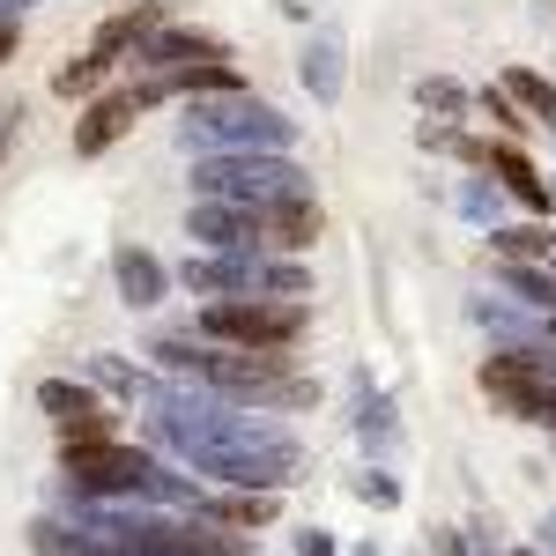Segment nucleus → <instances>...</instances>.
<instances>
[{
	"label": "nucleus",
	"mask_w": 556,
	"mask_h": 556,
	"mask_svg": "<svg viewBox=\"0 0 556 556\" xmlns=\"http://www.w3.org/2000/svg\"><path fill=\"white\" fill-rule=\"evenodd\" d=\"M201 327H208L215 342H238L253 349V356H267V349H290L304 334V304H208L201 312Z\"/></svg>",
	"instance_id": "nucleus-1"
},
{
	"label": "nucleus",
	"mask_w": 556,
	"mask_h": 556,
	"mask_svg": "<svg viewBox=\"0 0 556 556\" xmlns=\"http://www.w3.org/2000/svg\"><path fill=\"white\" fill-rule=\"evenodd\" d=\"M542 416H556V393H542Z\"/></svg>",
	"instance_id": "nucleus-16"
},
{
	"label": "nucleus",
	"mask_w": 556,
	"mask_h": 556,
	"mask_svg": "<svg viewBox=\"0 0 556 556\" xmlns=\"http://www.w3.org/2000/svg\"><path fill=\"white\" fill-rule=\"evenodd\" d=\"M156 23H164V8H134V15H112V23L97 30V45H89V52H104V60H112L119 45H134L141 30H156Z\"/></svg>",
	"instance_id": "nucleus-8"
},
{
	"label": "nucleus",
	"mask_w": 556,
	"mask_h": 556,
	"mask_svg": "<svg viewBox=\"0 0 556 556\" xmlns=\"http://www.w3.org/2000/svg\"><path fill=\"white\" fill-rule=\"evenodd\" d=\"M104 75H112V60H104V52H89V60H75V67H60V75H52V89H60V97H97V89H104Z\"/></svg>",
	"instance_id": "nucleus-9"
},
{
	"label": "nucleus",
	"mask_w": 556,
	"mask_h": 556,
	"mask_svg": "<svg viewBox=\"0 0 556 556\" xmlns=\"http://www.w3.org/2000/svg\"><path fill=\"white\" fill-rule=\"evenodd\" d=\"M482 393H497L513 416H542V393L549 386L534 379V364H519V356H490L482 364Z\"/></svg>",
	"instance_id": "nucleus-5"
},
{
	"label": "nucleus",
	"mask_w": 556,
	"mask_h": 556,
	"mask_svg": "<svg viewBox=\"0 0 556 556\" xmlns=\"http://www.w3.org/2000/svg\"><path fill=\"white\" fill-rule=\"evenodd\" d=\"M60 460H67V475L83 490H134V482H149V460L134 445H119V438H75V445H60Z\"/></svg>",
	"instance_id": "nucleus-2"
},
{
	"label": "nucleus",
	"mask_w": 556,
	"mask_h": 556,
	"mask_svg": "<svg viewBox=\"0 0 556 556\" xmlns=\"http://www.w3.org/2000/svg\"><path fill=\"white\" fill-rule=\"evenodd\" d=\"M482 112H490L497 127H527V119H519V112H513V97H482Z\"/></svg>",
	"instance_id": "nucleus-14"
},
{
	"label": "nucleus",
	"mask_w": 556,
	"mask_h": 556,
	"mask_svg": "<svg viewBox=\"0 0 556 556\" xmlns=\"http://www.w3.org/2000/svg\"><path fill=\"white\" fill-rule=\"evenodd\" d=\"M149 97H156V89H112V97H97V104H89V119L75 127V156H104V149L141 119V104H149Z\"/></svg>",
	"instance_id": "nucleus-4"
},
{
	"label": "nucleus",
	"mask_w": 556,
	"mask_h": 556,
	"mask_svg": "<svg viewBox=\"0 0 556 556\" xmlns=\"http://www.w3.org/2000/svg\"><path fill=\"white\" fill-rule=\"evenodd\" d=\"M38 401H45V416L60 424V445H75V438H112V408H104L97 393H83V386L52 379V386H38Z\"/></svg>",
	"instance_id": "nucleus-3"
},
{
	"label": "nucleus",
	"mask_w": 556,
	"mask_h": 556,
	"mask_svg": "<svg viewBox=\"0 0 556 556\" xmlns=\"http://www.w3.org/2000/svg\"><path fill=\"white\" fill-rule=\"evenodd\" d=\"M8 52H15V30H8V23H0V60H8Z\"/></svg>",
	"instance_id": "nucleus-15"
},
{
	"label": "nucleus",
	"mask_w": 556,
	"mask_h": 556,
	"mask_svg": "<svg viewBox=\"0 0 556 556\" xmlns=\"http://www.w3.org/2000/svg\"><path fill=\"white\" fill-rule=\"evenodd\" d=\"M119 282H127V304H149V290H156V267H149L141 253H127V260H119Z\"/></svg>",
	"instance_id": "nucleus-11"
},
{
	"label": "nucleus",
	"mask_w": 556,
	"mask_h": 556,
	"mask_svg": "<svg viewBox=\"0 0 556 556\" xmlns=\"http://www.w3.org/2000/svg\"><path fill=\"white\" fill-rule=\"evenodd\" d=\"M513 97L534 112V119H556V89L542 83V75H513Z\"/></svg>",
	"instance_id": "nucleus-10"
},
{
	"label": "nucleus",
	"mask_w": 556,
	"mask_h": 556,
	"mask_svg": "<svg viewBox=\"0 0 556 556\" xmlns=\"http://www.w3.org/2000/svg\"><path fill=\"white\" fill-rule=\"evenodd\" d=\"M497 245H505V253H549V238H542V230H505Z\"/></svg>",
	"instance_id": "nucleus-13"
},
{
	"label": "nucleus",
	"mask_w": 556,
	"mask_h": 556,
	"mask_svg": "<svg viewBox=\"0 0 556 556\" xmlns=\"http://www.w3.org/2000/svg\"><path fill=\"white\" fill-rule=\"evenodd\" d=\"M260 230H267L275 245L304 253V245L319 238V208H312V201H282V208H267V215H260Z\"/></svg>",
	"instance_id": "nucleus-6"
},
{
	"label": "nucleus",
	"mask_w": 556,
	"mask_h": 556,
	"mask_svg": "<svg viewBox=\"0 0 556 556\" xmlns=\"http://www.w3.org/2000/svg\"><path fill=\"white\" fill-rule=\"evenodd\" d=\"M223 519H238V527H260V519H275V497H230Z\"/></svg>",
	"instance_id": "nucleus-12"
},
{
	"label": "nucleus",
	"mask_w": 556,
	"mask_h": 556,
	"mask_svg": "<svg viewBox=\"0 0 556 556\" xmlns=\"http://www.w3.org/2000/svg\"><path fill=\"white\" fill-rule=\"evenodd\" d=\"M482 156H490V164H497V178H505V186H513L519 201H527V208H549V186H542V178H534V164H527V156H519V149H482Z\"/></svg>",
	"instance_id": "nucleus-7"
}]
</instances>
